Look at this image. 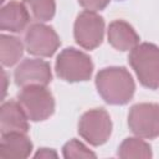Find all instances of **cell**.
I'll list each match as a JSON object with an SVG mask.
<instances>
[{
	"instance_id": "5b68a950",
	"label": "cell",
	"mask_w": 159,
	"mask_h": 159,
	"mask_svg": "<svg viewBox=\"0 0 159 159\" xmlns=\"http://www.w3.org/2000/svg\"><path fill=\"white\" fill-rule=\"evenodd\" d=\"M112 119L104 108L84 112L78 122V134L93 147L104 144L112 134Z\"/></svg>"
},
{
	"instance_id": "7c38bea8",
	"label": "cell",
	"mask_w": 159,
	"mask_h": 159,
	"mask_svg": "<svg viewBox=\"0 0 159 159\" xmlns=\"http://www.w3.org/2000/svg\"><path fill=\"white\" fill-rule=\"evenodd\" d=\"M108 42L118 51H130L139 43V35L127 21L114 20L107 31Z\"/></svg>"
},
{
	"instance_id": "ac0fdd59",
	"label": "cell",
	"mask_w": 159,
	"mask_h": 159,
	"mask_svg": "<svg viewBox=\"0 0 159 159\" xmlns=\"http://www.w3.org/2000/svg\"><path fill=\"white\" fill-rule=\"evenodd\" d=\"M111 0H78L80 5L89 11H99L103 10Z\"/></svg>"
},
{
	"instance_id": "2e32d148",
	"label": "cell",
	"mask_w": 159,
	"mask_h": 159,
	"mask_svg": "<svg viewBox=\"0 0 159 159\" xmlns=\"http://www.w3.org/2000/svg\"><path fill=\"white\" fill-rule=\"evenodd\" d=\"M22 2L29 10L30 15L40 22L50 21L55 16V0H22Z\"/></svg>"
},
{
	"instance_id": "6da1fadb",
	"label": "cell",
	"mask_w": 159,
	"mask_h": 159,
	"mask_svg": "<svg viewBox=\"0 0 159 159\" xmlns=\"http://www.w3.org/2000/svg\"><path fill=\"white\" fill-rule=\"evenodd\" d=\"M96 87L102 99L113 106L127 104L134 96L135 83L125 67L102 68L96 76Z\"/></svg>"
},
{
	"instance_id": "e0dca14e",
	"label": "cell",
	"mask_w": 159,
	"mask_h": 159,
	"mask_svg": "<svg viewBox=\"0 0 159 159\" xmlns=\"http://www.w3.org/2000/svg\"><path fill=\"white\" fill-rule=\"evenodd\" d=\"M63 158L66 159H78V158H96L97 155L89 150L82 142L77 139L68 140L62 148Z\"/></svg>"
},
{
	"instance_id": "8992f818",
	"label": "cell",
	"mask_w": 159,
	"mask_h": 159,
	"mask_svg": "<svg viewBox=\"0 0 159 159\" xmlns=\"http://www.w3.org/2000/svg\"><path fill=\"white\" fill-rule=\"evenodd\" d=\"M128 125L133 134L145 139L159 137V104L137 103L128 113Z\"/></svg>"
},
{
	"instance_id": "9c48e42d",
	"label": "cell",
	"mask_w": 159,
	"mask_h": 159,
	"mask_svg": "<svg viewBox=\"0 0 159 159\" xmlns=\"http://www.w3.org/2000/svg\"><path fill=\"white\" fill-rule=\"evenodd\" d=\"M16 86L24 88L27 86H47L52 80L50 63L40 58L24 60L14 72Z\"/></svg>"
},
{
	"instance_id": "7a4b0ae2",
	"label": "cell",
	"mask_w": 159,
	"mask_h": 159,
	"mask_svg": "<svg viewBox=\"0 0 159 159\" xmlns=\"http://www.w3.org/2000/svg\"><path fill=\"white\" fill-rule=\"evenodd\" d=\"M128 61L142 86L149 89L159 88V47L154 43H138L130 50Z\"/></svg>"
},
{
	"instance_id": "5bb4252c",
	"label": "cell",
	"mask_w": 159,
	"mask_h": 159,
	"mask_svg": "<svg viewBox=\"0 0 159 159\" xmlns=\"http://www.w3.org/2000/svg\"><path fill=\"white\" fill-rule=\"evenodd\" d=\"M24 53V45L20 39L2 34L0 36V58L5 67L16 65Z\"/></svg>"
},
{
	"instance_id": "8fae6325",
	"label": "cell",
	"mask_w": 159,
	"mask_h": 159,
	"mask_svg": "<svg viewBox=\"0 0 159 159\" xmlns=\"http://www.w3.org/2000/svg\"><path fill=\"white\" fill-rule=\"evenodd\" d=\"M30 16L24 2L11 0L0 10V29L2 31L21 32L29 25Z\"/></svg>"
},
{
	"instance_id": "d6986e66",
	"label": "cell",
	"mask_w": 159,
	"mask_h": 159,
	"mask_svg": "<svg viewBox=\"0 0 159 159\" xmlns=\"http://www.w3.org/2000/svg\"><path fill=\"white\" fill-rule=\"evenodd\" d=\"M35 158H45V159H48V158H57V153L53 150V149H50V148H41L39 149L35 155Z\"/></svg>"
},
{
	"instance_id": "4fadbf2b",
	"label": "cell",
	"mask_w": 159,
	"mask_h": 159,
	"mask_svg": "<svg viewBox=\"0 0 159 159\" xmlns=\"http://www.w3.org/2000/svg\"><path fill=\"white\" fill-rule=\"evenodd\" d=\"M32 152V142L26 133L1 134L0 158L2 159H22L30 157Z\"/></svg>"
},
{
	"instance_id": "9a60e30c",
	"label": "cell",
	"mask_w": 159,
	"mask_h": 159,
	"mask_svg": "<svg viewBox=\"0 0 159 159\" xmlns=\"http://www.w3.org/2000/svg\"><path fill=\"white\" fill-rule=\"evenodd\" d=\"M118 157L120 158H152V147L145 140L140 139V137L135 138H125L119 148H118Z\"/></svg>"
},
{
	"instance_id": "52a82bcc",
	"label": "cell",
	"mask_w": 159,
	"mask_h": 159,
	"mask_svg": "<svg viewBox=\"0 0 159 159\" xmlns=\"http://www.w3.org/2000/svg\"><path fill=\"white\" fill-rule=\"evenodd\" d=\"M73 36L76 42L86 48L93 50L102 43L104 36V20L96 11H82L73 25Z\"/></svg>"
},
{
	"instance_id": "3957f363",
	"label": "cell",
	"mask_w": 159,
	"mask_h": 159,
	"mask_svg": "<svg viewBox=\"0 0 159 159\" xmlns=\"http://www.w3.org/2000/svg\"><path fill=\"white\" fill-rule=\"evenodd\" d=\"M56 75L66 82H83L91 78L93 63L91 57L73 47L62 50L55 63Z\"/></svg>"
},
{
	"instance_id": "ba28073f",
	"label": "cell",
	"mask_w": 159,
	"mask_h": 159,
	"mask_svg": "<svg viewBox=\"0 0 159 159\" xmlns=\"http://www.w3.org/2000/svg\"><path fill=\"white\" fill-rule=\"evenodd\" d=\"M57 32L41 22L32 24L25 32V47L29 53L39 57H51L60 47Z\"/></svg>"
},
{
	"instance_id": "30bf717a",
	"label": "cell",
	"mask_w": 159,
	"mask_h": 159,
	"mask_svg": "<svg viewBox=\"0 0 159 159\" xmlns=\"http://www.w3.org/2000/svg\"><path fill=\"white\" fill-rule=\"evenodd\" d=\"M29 118L19 102L7 101L0 108V132L7 133H27Z\"/></svg>"
},
{
	"instance_id": "277c9868",
	"label": "cell",
	"mask_w": 159,
	"mask_h": 159,
	"mask_svg": "<svg viewBox=\"0 0 159 159\" xmlns=\"http://www.w3.org/2000/svg\"><path fill=\"white\" fill-rule=\"evenodd\" d=\"M17 102L31 122L46 120L55 112V98L46 86L24 87L17 94Z\"/></svg>"
}]
</instances>
